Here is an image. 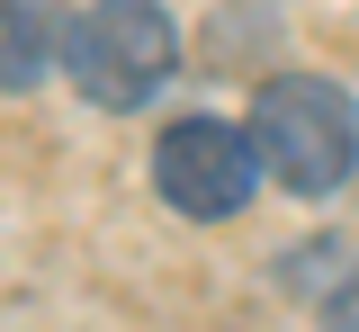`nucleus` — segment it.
I'll return each instance as SVG.
<instances>
[{
	"mask_svg": "<svg viewBox=\"0 0 359 332\" xmlns=\"http://www.w3.org/2000/svg\"><path fill=\"white\" fill-rule=\"evenodd\" d=\"M63 63V9L54 0H0V90H36Z\"/></svg>",
	"mask_w": 359,
	"mask_h": 332,
	"instance_id": "20e7f679",
	"label": "nucleus"
},
{
	"mask_svg": "<svg viewBox=\"0 0 359 332\" xmlns=\"http://www.w3.org/2000/svg\"><path fill=\"white\" fill-rule=\"evenodd\" d=\"M261 180V153L243 126H224V117H180L171 135L153 144V189L171 198L189 225H224V216H243V198Z\"/></svg>",
	"mask_w": 359,
	"mask_h": 332,
	"instance_id": "7ed1b4c3",
	"label": "nucleus"
},
{
	"mask_svg": "<svg viewBox=\"0 0 359 332\" xmlns=\"http://www.w3.org/2000/svg\"><path fill=\"white\" fill-rule=\"evenodd\" d=\"M341 332H359V296H351V305H341Z\"/></svg>",
	"mask_w": 359,
	"mask_h": 332,
	"instance_id": "39448f33",
	"label": "nucleus"
},
{
	"mask_svg": "<svg viewBox=\"0 0 359 332\" xmlns=\"http://www.w3.org/2000/svg\"><path fill=\"white\" fill-rule=\"evenodd\" d=\"M243 135H252V153H261V171L278 189L332 198L351 180V162H359V108H351V90H332L314 72H278L252 99V126Z\"/></svg>",
	"mask_w": 359,
	"mask_h": 332,
	"instance_id": "f257e3e1",
	"label": "nucleus"
},
{
	"mask_svg": "<svg viewBox=\"0 0 359 332\" xmlns=\"http://www.w3.org/2000/svg\"><path fill=\"white\" fill-rule=\"evenodd\" d=\"M63 63H72V90L90 108H144L171 81L180 36L162 18V0H99L63 27Z\"/></svg>",
	"mask_w": 359,
	"mask_h": 332,
	"instance_id": "f03ea898",
	"label": "nucleus"
}]
</instances>
